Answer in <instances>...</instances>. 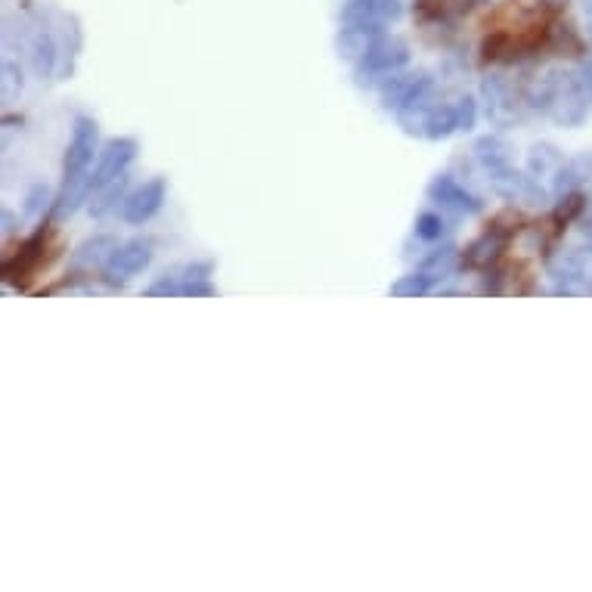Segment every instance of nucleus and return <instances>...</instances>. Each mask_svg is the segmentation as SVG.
<instances>
[{
	"mask_svg": "<svg viewBox=\"0 0 592 592\" xmlns=\"http://www.w3.org/2000/svg\"><path fill=\"white\" fill-rule=\"evenodd\" d=\"M115 248H118V239H115V236H109V233L90 236V239H84V242L75 248L72 264H75V267H87V270L103 267V264L109 261V255L115 252Z\"/></svg>",
	"mask_w": 592,
	"mask_h": 592,
	"instance_id": "nucleus-16",
	"label": "nucleus"
},
{
	"mask_svg": "<svg viewBox=\"0 0 592 592\" xmlns=\"http://www.w3.org/2000/svg\"><path fill=\"white\" fill-rule=\"evenodd\" d=\"M407 62H410V47L407 41H400L394 35H382L372 41L369 53L357 62V84L366 87L372 81H382L400 69H407Z\"/></svg>",
	"mask_w": 592,
	"mask_h": 592,
	"instance_id": "nucleus-3",
	"label": "nucleus"
},
{
	"mask_svg": "<svg viewBox=\"0 0 592 592\" xmlns=\"http://www.w3.org/2000/svg\"><path fill=\"white\" fill-rule=\"evenodd\" d=\"M434 87V81L425 75V72H394L388 78L379 81V97H382V106L385 109H403L416 103L419 97H425V93Z\"/></svg>",
	"mask_w": 592,
	"mask_h": 592,
	"instance_id": "nucleus-7",
	"label": "nucleus"
},
{
	"mask_svg": "<svg viewBox=\"0 0 592 592\" xmlns=\"http://www.w3.org/2000/svg\"><path fill=\"white\" fill-rule=\"evenodd\" d=\"M580 239H583V245L592 248V221H583L580 224Z\"/></svg>",
	"mask_w": 592,
	"mask_h": 592,
	"instance_id": "nucleus-35",
	"label": "nucleus"
},
{
	"mask_svg": "<svg viewBox=\"0 0 592 592\" xmlns=\"http://www.w3.org/2000/svg\"><path fill=\"white\" fill-rule=\"evenodd\" d=\"M459 264V248L456 245H441V248H434V252L422 261V273L431 279V283H438V279H447Z\"/></svg>",
	"mask_w": 592,
	"mask_h": 592,
	"instance_id": "nucleus-22",
	"label": "nucleus"
},
{
	"mask_svg": "<svg viewBox=\"0 0 592 592\" xmlns=\"http://www.w3.org/2000/svg\"><path fill=\"white\" fill-rule=\"evenodd\" d=\"M503 245H506V236H500L496 230H487L481 239H475L469 248H465V264H469V267H487V264H493L496 258H500Z\"/></svg>",
	"mask_w": 592,
	"mask_h": 592,
	"instance_id": "nucleus-21",
	"label": "nucleus"
},
{
	"mask_svg": "<svg viewBox=\"0 0 592 592\" xmlns=\"http://www.w3.org/2000/svg\"><path fill=\"white\" fill-rule=\"evenodd\" d=\"M19 93H22V72L16 62L7 59L4 66H0V100L10 106L19 100Z\"/></svg>",
	"mask_w": 592,
	"mask_h": 592,
	"instance_id": "nucleus-27",
	"label": "nucleus"
},
{
	"mask_svg": "<svg viewBox=\"0 0 592 592\" xmlns=\"http://www.w3.org/2000/svg\"><path fill=\"white\" fill-rule=\"evenodd\" d=\"M428 199L434 205H441L444 211L456 214V217H469V214H478L484 208V202L478 196H472L465 186L453 177V174H441L434 177L428 183Z\"/></svg>",
	"mask_w": 592,
	"mask_h": 592,
	"instance_id": "nucleus-10",
	"label": "nucleus"
},
{
	"mask_svg": "<svg viewBox=\"0 0 592 592\" xmlns=\"http://www.w3.org/2000/svg\"><path fill=\"white\" fill-rule=\"evenodd\" d=\"M589 35H592V22H589Z\"/></svg>",
	"mask_w": 592,
	"mask_h": 592,
	"instance_id": "nucleus-37",
	"label": "nucleus"
},
{
	"mask_svg": "<svg viewBox=\"0 0 592 592\" xmlns=\"http://www.w3.org/2000/svg\"><path fill=\"white\" fill-rule=\"evenodd\" d=\"M444 230H447V224H444L441 214L425 211V214L416 217V236H419L422 242H438V239L444 236Z\"/></svg>",
	"mask_w": 592,
	"mask_h": 592,
	"instance_id": "nucleus-28",
	"label": "nucleus"
},
{
	"mask_svg": "<svg viewBox=\"0 0 592 592\" xmlns=\"http://www.w3.org/2000/svg\"><path fill=\"white\" fill-rule=\"evenodd\" d=\"M93 193H97V196H93L87 211H90V217H97V221H100V217L118 211V205H124V199H128V174H121L118 180L100 186V190H93Z\"/></svg>",
	"mask_w": 592,
	"mask_h": 592,
	"instance_id": "nucleus-18",
	"label": "nucleus"
},
{
	"mask_svg": "<svg viewBox=\"0 0 592 592\" xmlns=\"http://www.w3.org/2000/svg\"><path fill=\"white\" fill-rule=\"evenodd\" d=\"M137 140L131 137H115L103 146L100 159H97V168L90 171V180H93V190H100V186L118 180L121 174H128L131 162L137 159Z\"/></svg>",
	"mask_w": 592,
	"mask_h": 592,
	"instance_id": "nucleus-8",
	"label": "nucleus"
},
{
	"mask_svg": "<svg viewBox=\"0 0 592 592\" xmlns=\"http://www.w3.org/2000/svg\"><path fill=\"white\" fill-rule=\"evenodd\" d=\"M183 273H186L183 283H205V279L211 276V264H208V261H205V264H190Z\"/></svg>",
	"mask_w": 592,
	"mask_h": 592,
	"instance_id": "nucleus-33",
	"label": "nucleus"
},
{
	"mask_svg": "<svg viewBox=\"0 0 592 592\" xmlns=\"http://www.w3.org/2000/svg\"><path fill=\"white\" fill-rule=\"evenodd\" d=\"M428 93H431V90H428ZM428 93H425V97H419L416 103L397 109V124H400V128L407 131V134H413V137H425L428 115H431V106H434V103H428Z\"/></svg>",
	"mask_w": 592,
	"mask_h": 592,
	"instance_id": "nucleus-24",
	"label": "nucleus"
},
{
	"mask_svg": "<svg viewBox=\"0 0 592 592\" xmlns=\"http://www.w3.org/2000/svg\"><path fill=\"white\" fill-rule=\"evenodd\" d=\"M546 112L562 128L583 124L592 112V75L586 69L552 75V97Z\"/></svg>",
	"mask_w": 592,
	"mask_h": 592,
	"instance_id": "nucleus-1",
	"label": "nucleus"
},
{
	"mask_svg": "<svg viewBox=\"0 0 592 592\" xmlns=\"http://www.w3.org/2000/svg\"><path fill=\"white\" fill-rule=\"evenodd\" d=\"M431 286H434L431 279L422 270H416V273L400 276L397 283H391V295L394 298H422V295L431 292Z\"/></svg>",
	"mask_w": 592,
	"mask_h": 592,
	"instance_id": "nucleus-26",
	"label": "nucleus"
},
{
	"mask_svg": "<svg viewBox=\"0 0 592 592\" xmlns=\"http://www.w3.org/2000/svg\"><path fill=\"white\" fill-rule=\"evenodd\" d=\"M165 196H168L165 177H152L143 186H137L134 193H128V199H124V205H121V217L131 227H143L146 221H152V217L159 214Z\"/></svg>",
	"mask_w": 592,
	"mask_h": 592,
	"instance_id": "nucleus-9",
	"label": "nucleus"
},
{
	"mask_svg": "<svg viewBox=\"0 0 592 592\" xmlns=\"http://www.w3.org/2000/svg\"><path fill=\"white\" fill-rule=\"evenodd\" d=\"M97 137H100L97 121L87 115H78L75 128H72V143L66 149V159H62V180L90 174L93 152H97Z\"/></svg>",
	"mask_w": 592,
	"mask_h": 592,
	"instance_id": "nucleus-6",
	"label": "nucleus"
},
{
	"mask_svg": "<svg viewBox=\"0 0 592 592\" xmlns=\"http://www.w3.org/2000/svg\"><path fill=\"white\" fill-rule=\"evenodd\" d=\"M28 59H31V69H35L38 78H53L56 72V62H59V47L53 41V35L47 28H35L28 35Z\"/></svg>",
	"mask_w": 592,
	"mask_h": 592,
	"instance_id": "nucleus-14",
	"label": "nucleus"
},
{
	"mask_svg": "<svg viewBox=\"0 0 592 592\" xmlns=\"http://www.w3.org/2000/svg\"><path fill=\"white\" fill-rule=\"evenodd\" d=\"M453 131H459L456 106H447V103H434V106H431V115H428V128H425V137H428V140H447Z\"/></svg>",
	"mask_w": 592,
	"mask_h": 592,
	"instance_id": "nucleus-25",
	"label": "nucleus"
},
{
	"mask_svg": "<svg viewBox=\"0 0 592 592\" xmlns=\"http://www.w3.org/2000/svg\"><path fill=\"white\" fill-rule=\"evenodd\" d=\"M565 165V155L558 152L552 143H537L527 152V174L543 180V177H555V171Z\"/></svg>",
	"mask_w": 592,
	"mask_h": 592,
	"instance_id": "nucleus-20",
	"label": "nucleus"
},
{
	"mask_svg": "<svg viewBox=\"0 0 592 592\" xmlns=\"http://www.w3.org/2000/svg\"><path fill=\"white\" fill-rule=\"evenodd\" d=\"M0 224H4V227H0V230H4V236H10L13 230H16V217H13V211H0Z\"/></svg>",
	"mask_w": 592,
	"mask_h": 592,
	"instance_id": "nucleus-34",
	"label": "nucleus"
},
{
	"mask_svg": "<svg viewBox=\"0 0 592 592\" xmlns=\"http://www.w3.org/2000/svg\"><path fill=\"white\" fill-rule=\"evenodd\" d=\"M549 276L555 283V295H568V298L592 295V248L577 245L558 252L555 258H549Z\"/></svg>",
	"mask_w": 592,
	"mask_h": 592,
	"instance_id": "nucleus-2",
	"label": "nucleus"
},
{
	"mask_svg": "<svg viewBox=\"0 0 592 592\" xmlns=\"http://www.w3.org/2000/svg\"><path fill=\"white\" fill-rule=\"evenodd\" d=\"M90 190H93L90 174L62 180V190H59V196H56V199H53V205H50V208H53V214H56V217H72V214L87 202Z\"/></svg>",
	"mask_w": 592,
	"mask_h": 592,
	"instance_id": "nucleus-15",
	"label": "nucleus"
},
{
	"mask_svg": "<svg viewBox=\"0 0 592 592\" xmlns=\"http://www.w3.org/2000/svg\"><path fill=\"white\" fill-rule=\"evenodd\" d=\"M152 261V242L149 239H131L121 242L115 252L109 255V261L100 267L109 286H124L128 279H134L137 273H143Z\"/></svg>",
	"mask_w": 592,
	"mask_h": 592,
	"instance_id": "nucleus-5",
	"label": "nucleus"
},
{
	"mask_svg": "<svg viewBox=\"0 0 592 592\" xmlns=\"http://www.w3.org/2000/svg\"><path fill=\"white\" fill-rule=\"evenodd\" d=\"M589 177H592V152H580V155H574V159H565V165L555 171L552 193L558 199L571 196V193H580L583 186L589 183Z\"/></svg>",
	"mask_w": 592,
	"mask_h": 592,
	"instance_id": "nucleus-13",
	"label": "nucleus"
},
{
	"mask_svg": "<svg viewBox=\"0 0 592 592\" xmlns=\"http://www.w3.org/2000/svg\"><path fill=\"white\" fill-rule=\"evenodd\" d=\"M47 205H53L50 202V190L44 183H35L28 190V196H25V205H22V217H35V214H41Z\"/></svg>",
	"mask_w": 592,
	"mask_h": 592,
	"instance_id": "nucleus-29",
	"label": "nucleus"
},
{
	"mask_svg": "<svg viewBox=\"0 0 592 592\" xmlns=\"http://www.w3.org/2000/svg\"><path fill=\"white\" fill-rule=\"evenodd\" d=\"M44 227L35 233V236H31L25 245H22V252H19V258L16 261H4V279H13V283H25V279H28V270L31 267H35L38 261H41V252H44Z\"/></svg>",
	"mask_w": 592,
	"mask_h": 592,
	"instance_id": "nucleus-17",
	"label": "nucleus"
},
{
	"mask_svg": "<svg viewBox=\"0 0 592 592\" xmlns=\"http://www.w3.org/2000/svg\"><path fill=\"white\" fill-rule=\"evenodd\" d=\"M456 118H459V131H472L478 124V103L472 97H462L456 103Z\"/></svg>",
	"mask_w": 592,
	"mask_h": 592,
	"instance_id": "nucleus-30",
	"label": "nucleus"
},
{
	"mask_svg": "<svg viewBox=\"0 0 592 592\" xmlns=\"http://www.w3.org/2000/svg\"><path fill=\"white\" fill-rule=\"evenodd\" d=\"M481 97L487 103V115L493 124H512L518 121V93L503 75H490L481 84Z\"/></svg>",
	"mask_w": 592,
	"mask_h": 592,
	"instance_id": "nucleus-12",
	"label": "nucleus"
},
{
	"mask_svg": "<svg viewBox=\"0 0 592 592\" xmlns=\"http://www.w3.org/2000/svg\"><path fill=\"white\" fill-rule=\"evenodd\" d=\"M180 295H186V298H214L217 289L205 279V283H183L180 286Z\"/></svg>",
	"mask_w": 592,
	"mask_h": 592,
	"instance_id": "nucleus-32",
	"label": "nucleus"
},
{
	"mask_svg": "<svg viewBox=\"0 0 592 592\" xmlns=\"http://www.w3.org/2000/svg\"><path fill=\"white\" fill-rule=\"evenodd\" d=\"M512 152H515V149H512L503 137H496V134L481 137V140L475 143V159H478L490 174L509 168V165H512Z\"/></svg>",
	"mask_w": 592,
	"mask_h": 592,
	"instance_id": "nucleus-19",
	"label": "nucleus"
},
{
	"mask_svg": "<svg viewBox=\"0 0 592 592\" xmlns=\"http://www.w3.org/2000/svg\"><path fill=\"white\" fill-rule=\"evenodd\" d=\"M400 16H403V0H351V4L341 10V25L379 38L385 35V25Z\"/></svg>",
	"mask_w": 592,
	"mask_h": 592,
	"instance_id": "nucleus-4",
	"label": "nucleus"
},
{
	"mask_svg": "<svg viewBox=\"0 0 592 592\" xmlns=\"http://www.w3.org/2000/svg\"><path fill=\"white\" fill-rule=\"evenodd\" d=\"M379 38H382V35H379ZM372 41H376V38L366 35V31H357V28L341 25L335 47H338V56H341V59H348V62H360V59L369 53Z\"/></svg>",
	"mask_w": 592,
	"mask_h": 592,
	"instance_id": "nucleus-23",
	"label": "nucleus"
},
{
	"mask_svg": "<svg viewBox=\"0 0 592 592\" xmlns=\"http://www.w3.org/2000/svg\"><path fill=\"white\" fill-rule=\"evenodd\" d=\"M490 186L496 196H503L506 202H524V205H540L546 199L543 186L537 177H531L527 171H515L512 165L503 171L490 174Z\"/></svg>",
	"mask_w": 592,
	"mask_h": 592,
	"instance_id": "nucleus-11",
	"label": "nucleus"
},
{
	"mask_svg": "<svg viewBox=\"0 0 592 592\" xmlns=\"http://www.w3.org/2000/svg\"><path fill=\"white\" fill-rule=\"evenodd\" d=\"M583 69H586V72H589V75H592V53H589V59H586V62H583Z\"/></svg>",
	"mask_w": 592,
	"mask_h": 592,
	"instance_id": "nucleus-36",
	"label": "nucleus"
},
{
	"mask_svg": "<svg viewBox=\"0 0 592 592\" xmlns=\"http://www.w3.org/2000/svg\"><path fill=\"white\" fill-rule=\"evenodd\" d=\"M146 295H149V298H155V295H165V298H168V295H180L177 276H174V273H162V276L155 279V283L146 289Z\"/></svg>",
	"mask_w": 592,
	"mask_h": 592,
	"instance_id": "nucleus-31",
	"label": "nucleus"
}]
</instances>
